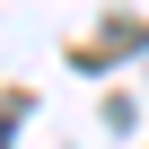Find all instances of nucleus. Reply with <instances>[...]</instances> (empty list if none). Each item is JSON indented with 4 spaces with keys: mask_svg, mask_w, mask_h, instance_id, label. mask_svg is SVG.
I'll use <instances>...</instances> for the list:
<instances>
[{
    "mask_svg": "<svg viewBox=\"0 0 149 149\" xmlns=\"http://www.w3.org/2000/svg\"><path fill=\"white\" fill-rule=\"evenodd\" d=\"M9 123H18V105H0V140H9Z\"/></svg>",
    "mask_w": 149,
    "mask_h": 149,
    "instance_id": "nucleus-1",
    "label": "nucleus"
}]
</instances>
